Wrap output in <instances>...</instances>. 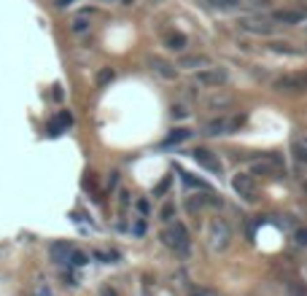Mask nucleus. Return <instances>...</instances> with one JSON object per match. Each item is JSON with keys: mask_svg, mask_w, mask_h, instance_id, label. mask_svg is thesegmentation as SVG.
Masks as SVG:
<instances>
[{"mask_svg": "<svg viewBox=\"0 0 307 296\" xmlns=\"http://www.w3.org/2000/svg\"><path fill=\"white\" fill-rule=\"evenodd\" d=\"M103 296H116V291H110V288H103Z\"/></svg>", "mask_w": 307, "mask_h": 296, "instance_id": "obj_30", "label": "nucleus"}, {"mask_svg": "<svg viewBox=\"0 0 307 296\" xmlns=\"http://www.w3.org/2000/svg\"><path fill=\"white\" fill-rule=\"evenodd\" d=\"M151 68L157 70V73H159V76H162V78H167V81H173V78L178 76V70H175V68H173V65H170V62H164V59H159V57H151Z\"/></svg>", "mask_w": 307, "mask_h": 296, "instance_id": "obj_12", "label": "nucleus"}, {"mask_svg": "<svg viewBox=\"0 0 307 296\" xmlns=\"http://www.w3.org/2000/svg\"><path fill=\"white\" fill-rule=\"evenodd\" d=\"M178 68H189V70H194V68H210V59L208 57H202V54H191V57H183L178 62Z\"/></svg>", "mask_w": 307, "mask_h": 296, "instance_id": "obj_15", "label": "nucleus"}, {"mask_svg": "<svg viewBox=\"0 0 307 296\" xmlns=\"http://www.w3.org/2000/svg\"><path fill=\"white\" fill-rule=\"evenodd\" d=\"M243 122H245V116H232V119H213V122L205 127V132L208 135H232L235 129H240L243 127Z\"/></svg>", "mask_w": 307, "mask_h": 296, "instance_id": "obj_6", "label": "nucleus"}, {"mask_svg": "<svg viewBox=\"0 0 307 296\" xmlns=\"http://www.w3.org/2000/svg\"><path fill=\"white\" fill-rule=\"evenodd\" d=\"M189 129H183V127H181V129H173V132H170L167 135V140H164V145H173V143H183V140H189Z\"/></svg>", "mask_w": 307, "mask_h": 296, "instance_id": "obj_17", "label": "nucleus"}, {"mask_svg": "<svg viewBox=\"0 0 307 296\" xmlns=\"http://www.w3.org/2000/svg\"><path fill=\"white\" fill-rule=\"evenodd\" d=\"M296 296H307V294H296Z\"/></svg>", "mask_w": 307, "mask_h": 296, "instance_id": "obj_34", "label": "nucleus"}, {"mask_svg": "<svg viewBox=\"0 0 307 296\" xmlns=\"http://www.w3.org/2000/svg\"><path fill=\"white\" fill-rule=\"evenodd\" d=\"M119 197H122V210H127V205H129V194H127V192H122Z\"/></svg>", "mask_w": 307, "mask_h": 296, "instance_id": "obj_29", "label": "nucleus"}, {"mask_svg": "<svg viewBox=\"0 0 307 296\" xmlns=\"http://www.w3.org/2000/svg\"><path fill=\"white\" fill-rule=\"evenodd\" d=\"M135 208H138V210H140V213H143V215H145V213H148V210H151L145 199H138V205H135Z\"/></svg>", "mask_w": 307, "mask_h": 296, "instance_id": "obj_26", "label": "nucleus"}, {"mask_svg": "<svg viewBox=\"0 0 307 296\" xmlns=\"http://www.w3.org/2000/svg\"><path fill=\"white\" fill-rule=\"evenodd\" d=\"M272 89H275V92H280V94L307 92V73H286V76L275 78Z\"/></svg>", "mask_w": 307, "mask_h": 296, "instance_id": "obj_3", "label": "nucleus"}, {"mask_svg": "<svg viewBox=\"0 0 307 296\" xmlns=\"http://www.w3.org/2000/svg\"><path fill=\"white\" fill-rule=\"evenodd\" d=\"M159 215H162V221H173V218H175V205L167 202V205L162 208V213H159Z\"/></svg>", "mask_w": 307, "mask_h": 296, "instance_id": "obj_22", "label": "nucleus"}, {"mask_svg": "<svg viewBox=\"0 0 307 296\" xmlns=\"http://www.w3.org/2000/svg\"><path fill=\"white\" fill-rule=\"evenodd\" d=\"M221 3H224V6H235V3H237V0H221Z\"/></svg>", "mask_w": 307, "mask_h": 296, "instance_id": "obj_32", "label": "nucleus"}, {"mask_svg": "<svg viewBox=\"0 0 307 296\" xmlns=\"http://www.w3.org/2000/svg\"><path fill=\"white\" fill-rule=\"evenodd\" d=\"M35 296H49V285H38V288H35Z\"/></svg>", "mask_w": 307, "mask_h": 296, "instance_id": "obj_27", "label": "nucleus"}, {"mask_svg": "<svg viewBox=\"0 0 307 296\" xmlns=\"http://www.w3.org/2000/svg\"><path fill=\"white\" fill-rule=\"evenodd\" d=\"M240 27L251 35H270L275 30V24H272V19H267V17H245V19H240Z\"/></svg>", "mask_w": 307, "mask_h": 296, "instance_id": "obj_7", "label": "nucleus"}, {"mask_svg": "<svg viewBox=\"0 0 307 296\" xmlns=\"http://www.w3.org/2000/svg\"><path fill=\"white\" fill-rule=\"evenodd\" d=\"M70 122H73V119H70V113H59V119L52 124V127H49V135H52V138L62 135V129H65V127H70Z\"/></svg>", "mask_w": 307, "mask_h": 296, "instance_id": "obj_16", "label": "nucleus"}, {"mask_svg": "<svg viewBox=\"0 0 307 296\" xmlns=\"http://www.w3.org/2000/svg\"><path fill=\"white\" fill-rule=\"evenodd\" d=\"M294 237H296V243H299V245H305V248H307V229H296Z\"/></svg>", "mask_w": 307, "mask_h": 296, "instance_id": "obj_24", "label": "nucleus"}, {"mask_svg": "<svg viewBox=\"0 0 307 296\" xmlns=\"http://www.w3.org/2000/svg\"><path fill=\"white\" fill-rule=\"evenodd\" d=\"M70 3H73V0H57V6H62V8H65V6H70Z\"/></svg>", "mask_w": 307, "mask_h": 296, "instance_id": "obj_31", "label": "nucleus"}, {"mask_svg": "<svg viewBox=\"0 0 307 296\" xmlns=\"http://www.w3.org/2000/svg\"><path fill=\"white\" fill-rule=\"evenodd\" d=\"M162 240H164V245H167V248H173L175 253H181V256H186L191 250V240H189V232H186L183 224H175V226H170L167 232L162 234Z\"/></svg>", "mask_w": 307, "mask_h": 296, "instance_id": "obj_2", "label": "nucleus"}, {"mask_svg": "<svg viewBox=\"0 0 307 296\" xmlns=\"http://www.w3.org/2000/svg\"><path fill=\"white\" fill-rule=\"evenodd\" d=\"M122 3H124V6H132V3H135V0H122Z\"/></svg>", "mask_w": 307, "mask_h": 296, "instance_id": "obj_33", "label": "nucleus"}, {"mask_svg": "<svg viewBox=\"0 0 307 296\" xmlns=\"http://www.w3.org/2000/svg\"><path fill=\"white\" fill-rule=\"evenodd\" d=\"M173 119H186V110L183 108H173Z\"/></svg>", "mask_w": 307, "mask_h": 296, "instance_id": "obj_28", "label": "nucleus"}, {"mask_svg": "<svg viewBox=\"0 0 307 296\" xmlns=\"http://www.w3.org/2000/svg\"><path fill=\"white\" fill-rule=\"evenodd\" d=\"M294 157L302 167H307V143H294Z\"/></svg>", "mask_w": 307, "mask_h": 296, "instance_id": "obj_19", "label": "nucleus"}, {"mask_svg": "<svg viewBox=\"0 0 307 296\" xmlns=\"http://www.w3.org/2000/svg\"><path fill=\"white\" fill-rule=\"evenodd\" d=\"M232 189L245 199V202H256V197H259L256 178H253V175H248V173H237V175H235V178H232Z\"/></svg>", "mask_w": 307, "mask_h": 296, "instance_id": "obj_5", "label": "nucleus"}, {"mask_svg": "<svg viewBox=\"0 0 307 296\" xmlns=\"http://www.w3.org/2000/svg\"><path fill=\"white\" fill-rule=\"evenodd\" d=\"M70 264H75V267H84V264H87V256L78 253V250H73V253H70Z\"/></svg>", "mask_w": 307, "mask_h": 296, "instance_id": "obj_23", "label": "nucleus"}, {"mask_svg": "<svg viewBox=\"0 0 307 296\" xmlns=\"http://www.w3.org/2000/svg\"><path fill=\"white\" fill-rule=\"evenodd\" d=\"M229 237H232V232H229V224L221 218H213L208 226V240H210V248L213 250H224L226 245H229Z\"/></svg>", "mask_w": 307, "mask_h": 296, "instance_id": "obj_4", "label": "nucleus"}, {"mask_svg": "<svg viewBox=\"0 0 307 296\" xmlns=\"http://www.w3.org/2000/svg\"><path fill=\"white\" fill-rule=\"evenodd\" d=\"M226 78H229V76H226L224 68H202L197 73V84H202V87H216V89L224 87Z\"/></svg>", "mask_w": 307, "mask_h": 296, "instance_id": "obj_8", "label": "nucleus"}, {"mask_svg": "<svg viewBox=\"0 0 307 296\" xmlns=\"http://www.w3.org/2000/svg\"><path fill=\"white\" fill-rule=\"evenodd\" d=\"M87 17H89V11H84L81 17H75V19H73V24H70V27H73V33H84V30L89 27Z\"/></svg>", "mask_w": 307, "mask_h": 296, "instance_id": "obj_20", "label": "nucleus"}, {"mask_svg": "<svg viewBox=\"0 0 307 296\" xmlns=\"http://www.w3.org/2000/svg\"><path fill=\"white\" fill-rule=\"evenodd\" d=\"M108 81H113V70H110V68H103L97 73V87H105Z\"/></svg>", "mask_w": 307, "mask_h": 296, "instance_id": "obj_21", "label": "nucleus"}, {"mask_svg": "<svg viewBox=\"0 0 307 296\" xmlns=\"http://www.w3.org/2000/svg\"><path fill=\"white\" fill-rule=\"evenodd\" d=\"M232 105V94H226V92H216L208 97V108L210 110H226Z\"/></svg>", "mask_w": 307, "mask_h": 296, "instance_id": "obj_13", "label": "nucleus"}, {"mask_svg": "<svg viewBox=\"0 0 307 296\" xmlns=\"http://www.w3.org/2000/svg\"><path fill=\"white\" fill-rule=\"evenodd\" d=\"M167 186H170V178H164V180H162V183H159V186H157V189H154V194H157V197H162V194H164V192H167Z\"/></svg>", "mask_w": 307, "mask_h": 296, "instance_id": "obj_25", "label": "nucleus"}, {"mask_svg": "<svg viewBox=\"0 0 307 296\" xmlns=\"http://www.w3.org/2000/svg\"><path fill=\"white\" fill-rule=\"evenodd\" d=\"M270 49L272 52H278V54H291V57H296V54H302L299 49H294L291 43H270Z\"/></svg>", "mask_w": 307, "mask_h": 296, "instance_id": "obj_18", "label": "nucleus"}, {"mask_svg": "<svg viewBox=\"0 0 307 296\" xmlns=\"http://www.w3.org/2000/svg\"><path fill=\"white\" fill-rule=\"evenodd\" d=\"M70 253H73V248H70V243H65V240H57V243L49 245V256H52L54 264H65L70 259Z\"/></svg>", "mask_w": 307, "mask_h": 296, "instance_id": "obj_11", "label": "nucleus"}, {"mask_svg": "<svg viewBox=\"0 0 307 296\" xmlns=\"http://www.w3.org/2000/svg\"><path fill=\"white\" fill-rule=\"evenodd\" d=\"M307 19V8H280L272 14V22L278 24H299Z\"/></svg>", "mask_w": 307, "mask_h": 296, "instance_id": "obj_10", "label": "nucleus"}, {"mask_svg": "<svg viewBox=\"0 0 307 296\" xmlns=\"http://www.w3.org/2000/svg\"><path fill=\"white\" fill-rule=\"evenodd\" d=\"M191 159L197 164H202L208 173H216V175L221 173V159L216 157L213 151H208V148H194V151H191Z\"/></svg>", "mask_w": 307, "mask_h": 296, "instance_id": "obj_9", "label": "nucleus"}, {"mask_svg": "<svg viewBox=\"0 0 307 296\" xmlns=\"http://www.w3.org/2000/svg\"><path fill=\"white\" fill-rule=\"evenodd\" d=\"M186 43H189V41H186V35H183V33H175V30H173V33L164 35V46H167L170 52H183Z\"/></svg>", "mask_w": 307, "mask_h": 296, "instance_id": "obj_14", "label": "nucleus"}, {"mask_svg": "<svg viewBox=\"0 0 307 296\" xmlns=\"http://www.w3.org/2000/svg\"><path fill=\"white\" fill-rule=\"evenodd\" d=\"M251 175H267V178H283V175H286L283 157H278V154H261V157L251 159Z\"/></svg>", "mask_w": 307, "mask_h": 296, "instance_id": "obj_1", "label": "nucleus"}]
</instances>
